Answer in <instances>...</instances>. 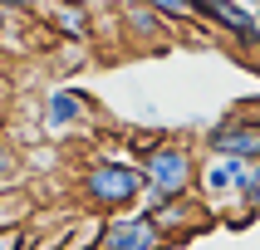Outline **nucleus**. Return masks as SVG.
Here are the masks:
<instances>
[{"mask_svg": "<svg viewBox=\"0 0 260 250\" xmlns=\"http://www.w3.org/2000/svg\"><path fill=\"white\" fill-rule=\"evenodd\" d=\"M143 172H147V196L143 211L172 196H191L197 176H202V152L182 137V132H152L143 147Z\"/></svg>", "mask_w": 260, "mask_h": 250, "instance_id": "f257e3e1", "label": "nucleus"}, {"mask_svg": "<svg viewBox=\"0 0 260 250\" xmlns=\"http://www.w3.org/2000/svg\"><path fill=\"white\" fill-rule=\"evenodd\" d=\"M79 196L88 211L99 216H118V211H138L147 196V172L143 162H123V157H99L79 172Z\"/></svg>", "mask_w": 260, "mask_h": 250, "instance_id": "f03ea898", "label": "nucleus"}, {"mask_svg": "<svg viewBox=\"0 0 260 250\" xmlns=\"http://www.w3.org/2000/svg\"><path fill=\"white\" fill-rule=\"evenodd\" d=\"M246 182H250V162L246 157L206 152L202 176H197V196L211 206V216H226V206H241L246 211Z\"/></svg>", "mask_w": 260, "mask_h": 250, "instance_id": "7ed1b4c3", "label": "nucleus"}, {"mask_svg": "<svg viewBox=\"0 0 260 250\" xmlns=\"http://www.w3.org/2000/svg\"><path fill=\"white\" fill-rule=\"evenodd\" d=\"M202 152H221V157L255 162L260 157V123H255V113L236 108V113L216 118V123L206 128V137H202Z\"/></svg>", "mask_w": 260, "mask_h": 250, "instance_id": "20e7f679", "label": "nucleus"}, {"mask_svg": "<svg viewBox=\"0 0 260 250\" xmlns=\"http://www.w3.org/2000/svg\"><path fill=\"white\" fill-rule=\"evenodd\" d=\"M172 240L157 231V221L147 216L143 206L138 211H118V216H103V240L99 250H167Z\"/></svg>", "mask_w": 260, "mask_h": 250, "instance_id": "39448f33", "label": "nucleus"}, {"mask_svg": "<svg viewBox=\"0 0 260 250\" xmlns=\"http://www.w3.org/2000/svg\"><path fill=\"white\" fill-rule=\"evenodd\" d=\"M147 216L157 221V231L167 235V240H182V235L191 231H202L206 221H211V206L191 191V196H172V201H157V206H147Z\"/></svg>", "mask_w": 260, "mask_h": 250, "instance_id": "423d86ee", "label": "nucleus"}, {"mask_svg": "<svg viewBox=\"0 0 260 250\" xmlns=\"http://www.w3.org/2000/svg\"><path fill=\"white\" fill-rule=\"evenodd\" d=\"M88 113H93V103H88L79 88H54V93L44 98V108H40V128L49 132V137H69L74 128H84Z\"/></svg>", "mask_w": 260, "mask_h": 250, "instance_id": "0eeeda50", "label": "nucleus"}, {"mask_svg": "<svg viewBox=\"0 0 260 250\" xmlns=\"http://www.w3.org/2000/svg\"><path fill=\"white\" fill-rule=\"evenodd\" d=\"M123 25H128V34H133L138 44H147V49L172 44V20L157 15L147 0H128V5H123Z\"/></svg>", "mask_w": 260, "mask_h": 250, "instance_id": "6e6552de", "label": "nucleus"}, {"mask_svg": "<svg viewBox=\"0 0 260 250\" xmlns=\"http://www.w3.org/2000/svg\"><path fill=\"white\" fill-rule=\"evenodd\" d=\"M49 29L59 40H88L93 34V20H88V5H49Z\"/></svg>", "mask_w": 260, "mask_h": 250, "instance_id": "1a4fd4ad", "label": "nucleus"}, {"mask_svg": "<svg viewBox=\"0 0 260 250\" xmlns=\"http://www.w3.org/2000/svg\"><path fill=\"white\" fill-rule=\"evenodd\" d=\"M29 211H35V201L25 191H15V187L0 191V226H29Z\"/></svg>", "mask_w": 260, "mask_h": 250, "instance_id": "9d476101", "label": "nucleus"}, {"mask_svg": "<svg viewBox=\"0 0 260 250\" xmlns=\"http://www.w3.org/2000/svg\"><path fill=\"white\" fill-rule=\"evenodd\" d=\"M147 5H152V10L157 15H167V20H172V25H197V10H191V0H147Z\"/></svg>", "mask_w": 260, "mask_h": 250, "instance_id": "9b49d317", "label": "nucleus"}, {"mask_svg": "<svg viewBox=\"0 0 260 250\" xmlns=\"http://www.w3.org/2000/svg\"><path fill=\"white\" fill-rule=\"evenodd\" d=\"M20 167H25V162H20V152H15V147L0 137V191H5L15 176H20Z\"/></svg>", "mask_w": 260, "mask_h": 250, "instance_id": "f8f14e48", "label": "nucleus"}, {"mask_svg": "<svg viewBox=\"0 0 260 250\" xmlns=\"http://www.w3.org/2000/svg\"><path fill=\"white\" fill-rule=\"evenodd\" d=\"M29 226H0V250H29Z\"/></svg>", "mask_w": 260, "mask_h": 250, "instance_id": "ddd939ff", "label": "nucleus"}, {"mask_svg": "<svg viewBox=\"0 0 260 250\" xmlns=\"http://www.w3.org/2000/svg\"><path fill=\"white\" fill-rule=\"evenodd\" d=\"M246 211L260 216V157L250 162V182H246Z\"/></svg>", "mask_w": 260, "mask_h": 250, "instance_id": "4468645a", "label": "nucleus"}, {"mask_svg": "<svg viewBox=\"0 0 260 250\" xmlns=\"http://www.w3.org/2000/svg\"><path fill=\"white\" fill-rule=\"evenodd\" d=\"M221 5H226V0H191V10H197V20H202V25H211V20H216Z\"/></svg>", "mask_w": 260, "mask_h": 250, "instance_id": "2eb2a0df", "label": "nucleus"}, {"mask_svg": "<svg viewBox=\"0 0 260 250\" xmlns=\"http://www.w3.org/2000/svg\"><path fill=\"white\" fill-rule=\"evenodd\" d=\"M49 5H88V10H93L99 0H49Z\"/></svg>", "mask_w": 260, "mask_h": 250, "instance_id": "dca6fc26", "label": "nucleus"}, {"mask_svg": "<svg viewBox=\"0 0 260 250\" xmlns=\"http://www.w3.org/2000/svg\"><path fill=\"white\" fill-rule=\"evenodd\" d=\"M241 108H246V113H255V123H260V103H241Z\"/></svg>", "mask_w": 260, "mask_h": 250, "instance_id": "f3484780", "label": "nucleus"}, {"mask_svg": "<svg viewBox=\"0 0 260 250\" xmlns=\"http://www.w3.org/2000/svg\"><path fill=\"white\" fill-rule=\"evenodd\" d=\"M241 5H250V10H255V5H260V0H241Z\"/></svg>", "mask_w": 260, "mask_h": 250, "instance_id": "a211bd4d", "label": "nucleus"}, {"mask_svg": "<svg viewBox=\"0 0 260 250\" xmlns=\"http://www.w3.org/2000/svg\"><path fill=\"white\" fill-rule=\"evenodd\" d=\"M255 20H260V5H255Z\"/></svg>", "mask_w": 260, "mask_h": 250, "instance_id": "6ab92c4d", "label": "nucleus"}, {"mask_svg": "<svg viewBox=\"0 0 260 250\" xmlns=\"http://www.w3.org/2000/svg\"><path fill=\"white\" fill-rule=\"evenodd\" d=\"M118 5H128V0H118Z\"/></svg>", "mask_w": 260, "mask_h": 250, "instance_id": "aec40b11", "label": "nucleus"}, {"mask_svg": "<svg viewBox=\"0 0 260 250\" xmlns=\"http://www.w3.org/2000/svg\"><path fill=\"white\" fill-rule=\"evenodd\" d=\"M0 59H5V49H0Z\"/></svg>", "mask_w": 260, "mask_h": 250, "instance_id": "412c9836", "label": "nucleus"}]
</instances>
